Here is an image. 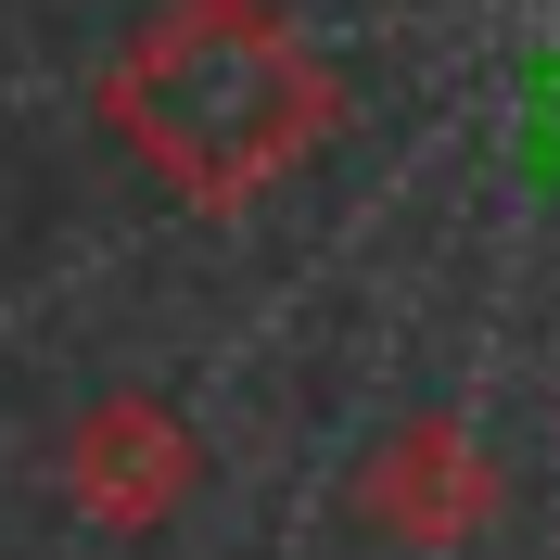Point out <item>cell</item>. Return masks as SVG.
<instances>
[{
	"label": "cell",
	"mask_w": 560,
	"mask_h": 560,
	"mask_svg": "<svg viewBox=\"0 0 560 560\" xmlns=\"http://www.w3.org/2000/svg\"><path fill=\"white\" fill-rule=\"evenodd\" d=\"M115 115H128V140H153L191 191H243V178H268L280 153L306 140L318 90H306V65L268 38V13L191 0V13L153 26V51H128Z\"/></svg>",
	"instance_id": "1"
},
{
	"label": "cell",
	"mask_w": 560,
	"mask_h": 560,
	"mask_svg": "<svg viewBox=\"0 0 560 560\" xmlns=\"http://www.w3.org/2000/svg\"><path fill=\"white\" fill-rule=\"evenodd\" d=\"M523 140H535V166L560 178V65H535V103H523Z\"/></svg>",
	"instance_id": "2"
}]
</instances>
